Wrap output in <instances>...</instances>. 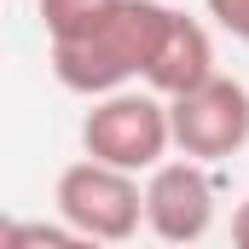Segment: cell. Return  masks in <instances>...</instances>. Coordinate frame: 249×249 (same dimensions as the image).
<instances>
[{
    "mask_svg": "<svg viewBox=\"0 0 249 249\" xmlns=\"http://www.w3.org/2000/svg\"><path fill=\"white\" fill-rule=\"evenodd\" d=\"M168 12H174V6H162V0H122L93 35L58 41V47H53V75H58V87L81 93V99H110V93H122L127 81H145Z\"/></svg>",
    "mask_w": 249,
    "mask_h": 249,
    "instance_id": "6da1fadb",
    "label": "cell"
},
{
    "mask_svg": "<svg viewBox=\"0 0 249 249\" xmlns=\"http://www.w3.org/2000/svg\"><path fill=\"white\" fill-rule=\"evenodd\" d=\"M81 151L93 162H110L122 174H151L168 162L174 151V122H168V99H157L151 87H122L110 99H93V110L81 116Z\"/></svg>",
    "mask_w": 249,
    "mask_h": 249,
    "instance_id": "7a4b0ae2",
    "label": "cell"
},
{
    "mask_svg": "<svg viewBox=\"0 0 249 249\" xmlns=\"http://www.w3.org/2000/svg\"><path fill=\"white\" fill-rule=\"evenodd\" d=\"M53 203H58V220L75 226L81 238H99V244H127L145 220V186L139 174H122L110 162H70L53 186Z\"/></svg>",
    "mask_w": 249,
    "mask_h": 249,
    "instance_id": "3957f363",
    "label": "cell"
},
{
    "mask_svg": "<svg viewBox=\"0 0 249 249\" xmlns=\"http://www.w3.org/2000/svg\"><path fill=\"white\" fill-rule=\"evenodd\" d=\"M168 122H174V151L191 162H226L249 145V87L232 75H214L203 87H191L180 99H168Z\"/></svg>",
    "mask_w": 249,
    "mask_h": 249,
    "instance_id": "277c9868",
    "label": "cell"
},
{
    "mask_svg": "<svg viewBox=\"0 0 249 249\" xmlns=\"http://www.w3.org/2000/svg\"><path fill=\"white\" fill-rule=\"evenodd\" d=\"M145 226L162 238L168 249H191L209 238L214 226V180L203 162L174 157L162 168L145 174Z\"/></svg>",
    "mask_w": 249,
    "mask_h": 249,
    "instance_id": "5b68a950",
    "label": "cell"
},
{
    "mask_svg": "<svg viewBox=\"0 0 249 249\" xmlns=\"http://www.w3.org/2000/svg\"><path fill=\"white\" fill-rule=\"evenodd\" d=\"M220 70H214V41H209V29L186 18V12H168V23H162V41H157V53H151V70H145V87L157 93V99H180L191 87H203V81H214Z\"/></svg>",
    "mask_w": 249,
    "mask_h": 249,
    "instance_id": "8992f818",
    "label": "cell"
},
{
    "mask_svg": "<svg viewBox=\"0 0 249 249\" xmlns=\"http://www.w3.org/2000/svg\"><path fill=\"white\" fill-rule=\"evenodd\" d=\"M116 6H122V0H41V29H47L53 47H58V41H81V35H93Z\"/></svg>",
    "mask_w": 249,
    "mask_h": 249,
    "instance_id": "52a82bcc",
    "label": "cell"
},
{
    "mask_svg": "<svg viewBox=\"0 0 249 249\" xmlns=\"http://www.w3.org/2000/svg\"><path fill=\"white\" fill-rule=\"evenodd\" d=\"M0 249H116V244L81 238L64 220H6L0 226Z\"/></svg>",
    "mask_w": 249,
    "mask_h": 249,
    "instance_id": "ba28073f",
    "label": "cell"
},
{
    "mask_svg": "<svg viewBox=\"0 0 249 249\" xmlns=\"http://www.w3.org/2000/svg\"><path fill=\"white\" fill-rule=\"evenodd\" d=\"M203 6H209V18H214L232 41L249 47V0H203Z\"/></svg>",
    "mask_w": 249,
    "mask_h": 249,
    "instance_id": "9c48e42d",
    "label": "cell"
},
{
    "mask_svg": "<svg viewBox=\"0 0 249 249\" xmlns=\"http://www.w3.org/2000/svg\"><path fill=\"white\" fill-rule=\"evenodd\" d=\"M232 249H249V197L232 209Z\"/></svg>",
    "mask_w": 249,
    "mask_h": 249,
    "instance_id": "30bf717a",
    "label": "cell"
}]
</instances>
